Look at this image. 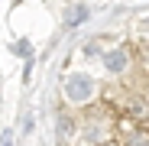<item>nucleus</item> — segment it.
<instances>
[{
  "mask_svg": "<svg viewBox=\"0 0 149 146\" xmlns=\"http://www.w3.org/2000/svg\"><path fill=\"white\" fill-rule=\"evenodd\" d=\"M65 94H68V101L84 104L88 97L94 94V81H91L88 75H68V78H65Z\"/></svg>",
  "mask_w": 149,
  "mask_h": 146,
  "instance_id": "1",
  "label": "nucleus"
},
{
  "mask_svg": "<svg viewBox=\"0 0 149 146\" xmlns=\"http://www.w3.org/2000/svg\"><path fill=\"white\" fill-rule=\"evenodd\" d=\"M16 52H23V55L29 59V55H33V45H29V42H19V45H16Z\"/></svg>",
  "mask_w": 149,
  "mask_h": 146,
  "instance_id": "4",
  "label": "nucleus"
},
{
  "mask_svg": "<svg viewBox=\"0 0 149 146\" xmlns=\"http://www.w3.org/2000/svg\"><path fill=\"white\" fill-rule=\"evenodd\" d=\"M104 65H107V71H123V68H127V49H113V52H107L104 55Z\"/></svg>",
  "mask_w": 149,
  "mask_h": 146,
  "instance_id": "2",
  "label": "nucleus"
},
{
  "mask_svg": "<svg viewBox=\"0 0 149 146\" xmlns=\"http://www.w3.org/2000/svg\"><path fill=\"white\" fill-rule=\"evenodd\" d=\"M84 16H88V10H84V7H78V10H71V13H68V23H81Z\"/></svg>",
  "mask_w": 149,
  "mask_h": 146,
  "instance_id": "3",
  "label": "nucleus"
}]
</instances>
